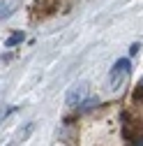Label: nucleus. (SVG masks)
<instances>
[{
    "label": "nucleus",
    "instance_id": "6e6552de",
    "mask_svg": "<svg viewBox=\"0 0 143 146\" xmlns=\"http://www.w3.org/2000/svg\"><path fill=\"white\" fill-rule=\"evenodd\" d=\"M138 84H141V86H143V79H141V81H138Z\"/></svg>",
    "mask_w": 143,
    "mask_h": 146
},
{
    "label": "nucleus",
    "instance_id": "f257e3e1",
    "mask_svg": "<svg viewBox=\"0 0 143 146\" xmlns=\"http://www.w3.org/2000/svg\"><path fill=\"white\" fill-rule=\"evenodd\" d=\"M129 72H132V63H129L127 58H120V60L113 65V70H111V77H109L111 88H113V90H120V88H122V84L127 81Z\"/></svg>",
    "mask_w": 143,
    "mask_h": 146
},
{
    "label": "nucleus",
    "instance_id": "7ed1b4c3",
    "mask_svg": "<svg viewBox=\"0 0 143 146\" xmlns=\"http://www.w3.org/2000/svg\"><path fill=\"white\" fill-rule=\"evenodd\" d=\"M23 40H26V33H23V30H19V33H12L9 37L5 40V46H7V49H12V46H16V44H21Z\"/></svg>",
    "mask_w": 143,
    "mask_h": 146
},
{
    "label": "nucleus",
    "instance_id": "423d86ee",
    "mask_svg": "<svg viewBox=\"0 0 143 146\" xmlns=\"http://www.w3.org/2000/svg\"><path fill=\"white\" fill-rule=\"evenodd\" d=\"M9 9H12V5H5V3H3V19H7V16L12 14Z\"/></svg>",
    "mask_w": 143,
    "mask_h": 146
},
{
    "label": "nucleus",
    "instance_id": "20e7f679",
    "mask_svg": "<svg viewBox=\"0 0 143 146\" xmlns=\"http://www.w3.org/2000/svg\"><path fill=\"white\" fill-rule=\"evenodd\" d=\"M37 9H42L44 14L53 12V0H37V3H35V12H37Z\"/></svg>",
    "mask_w": 143,
    "mask_h": 146
},
{
    "label": "nucleus",
    "instance_id": "f03ea898",
    "mask_svg": "<svg viewBox=\"0 0 143 146\" xmlns=\"http://www.w3.org/2000/svg\"><path fill=\"white\" fill-rule=\"evenodd\" d=\"M85 95H88V84L81 81V84H76V86L69 88V93H67L65 102H67V107H79V104L85 102Z\"/></svg>",
    "mask_w": 143,
    "mask_h": 146
},
{
    "label": "nucleus",
    "instance_id": "39448f33",
    "mask_svg": "<svg viewBox=\"0 0 143 146\" xmlns=\"http://www.w3.org/2000/svg\"><path fill=\"white\" fill-rule=\"evenodd\" d=\"M97 104H99V100H95V98H92V100H85L83 107H81V111H90V109H95Z\"/></svg>",
    "mask_w": 143,
    "mask_h": 146
},
{
    "label": "nucleus",
    "instance_id": "0eeeda50",
    "mask_svg": "<svg viewBox=\"0 0 143 146\" xmlns=\"http://www.w3.org/2000/svg\"><path fill=\"white\" fill-rule=\"evenodd\" d=\"M136 51H138V44H132V46H129V53H132V56H134Z\"/></svg>",
    "mask_w": 143,
    "mask_h": 146
}]
</instances>
